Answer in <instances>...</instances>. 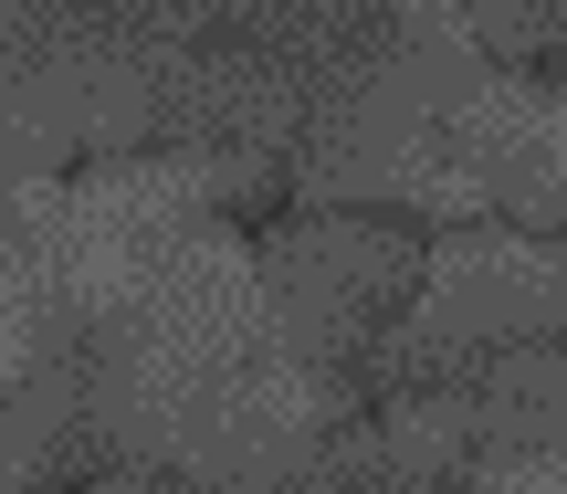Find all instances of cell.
I'll return each instance as SVG.
<instances>
[{
	"label": "cell",
	"mask_w": 567,
	"mask_h": 494,
	"mask_svg": "<svg viewBox=\"0 0 567 494\" xmlns=\"http://www.w3.org/2000/svg\"><path fill=\"white\" fill-rule=\"evenodd\" d=\"M379 11H410V0H379Z\"/></svg>",
	"instance_id": "obj_2"
},
{
	"label": "cell",
	"mask_w": 567,
	"mask_h": 494,
	"mask_svg": "<svg viewBox=\"0 0 567 494\" xmlns=\"http://www.w3.org/2000/svg\"><path fill=\"white\" fill-rule=\"evenodd\" d=\"M264 274H274V306H284V337L316 358H347L389 327V316L421 295L431 253L410 243L400 210H368V200H305L295 222L264 243Z\"/></svg>",
	"instance_id": "obj_1"
}]
</instances>
